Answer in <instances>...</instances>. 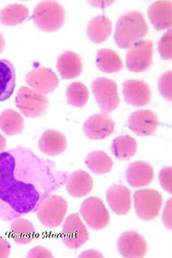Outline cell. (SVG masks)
<instances>
[{
	"label": "cell",
	"mask_w": 172,
	"mask_h": 258,
	"mask_svg": "<svg viewBox=\"0 0 172 258\" xmlns=\"http://www.w3.org/2000/svg\"><path fill=\"white\" fill-rule=\"evenodd\" d=\"M67 177L53 161L26 148L0 153V220L13 221L35 211L43 199L66 183Z\"/></svg>",
	"instance_id": "obj_1"
},
{
	"label": "cell",
	"mask_w": 172,
	"mask_h": 258,
	"mask_svg": "<svg viewBox=\"0 0 172 258\" xmlns=\"http://www.w3.org/2000/svg\"><path fill=\"white\" fill-rule=\"evenodd\" d=\"M148 26L139 11H130L119 18L114 33V41L120 48H130L145 37Z\"/></svg>",
	"instance_id": "obj_2"
},
{
	"label": "cell",
	"mask_w": 172,
	"mask_h": 258,
	"mask_svg": "<svg viewBox=\"0 0 172 258\" xmlns=\"http://www.w3.org/2000/svg\"><path fill=\"white\" fill-rule=\"evenodd\" d=\"M65 10L56 1H42L33 11L32 19L35 25L44 32L58 31L65 22Z\"/></svg>",
	"instance_id": "obj_3"
},
{
	"label": "cell",
	"mask_w": 172,
	"mask_h": 258,
	"mask_svg": "<svg viewBox=\"0 0 172 258\" xmlns=\"http://www.w3.org/2000/svg\"><path fill=\"white\" fill-rule=\"evenodd\" d=\"M67 208V202L65 199L51 194L38 206V219L47 228H57L65 220Z\"/></svg>",
	"instance_id": "obj_4"
},
{
	"label": "cell",
	"mask_w": 172,
	"mask_h": 258,
	"mask_svg": "<svg viewBox=\"0 0 172 258\" xmlns=\"http://www.w3.org/2000/svg\"><path fill=\"white\" fill-rule=\"evenodd\" d=\"M15 103L26 117L35 118L45 114L49 107L48 99L28 87H21L17 92Z\"/></svg>",
	"instance_id": "obj_5"
},
{
	"label": "cell",
	"mask_w": 172,
	"mask_h": 258,
	"mask_svg": "<svg viewBox=\"0 0 172 258\" xmlns=\"http://www.w3.org/2000/svg\"><path fill=\"white\" fill-rule=\"evenodd\" d=\"M135 212L141 220H155L161 210L163 198L154 189H141L134 194Z\"/></svg>",
	"instance_id": "obj_6"
},
{
	"label": "cell",
	"mask_w": 172,
	"mask_h": 258,
	"mask_svg": "<svg viewBox=\"0 0 172 258\" xmlns=\"http://www.w3.org/2000/svg\"><path fill=\"white\" fill-rule=\"evenodd\" d=\"M92 90L99 107L103 113H111L120 104L118 87L115 81L107 78H97L92 82Z\"/></svg>",
	"instance_id": "obj_7"
},
{
	"label": "cell",
	"mask_w": 172,
	"mask_h": 258,
	"mask_svg": "<svg viewBox=\"0 0 172 258\" xmlns=\"http://www.w3.org/2000/svg\"><path fill=\"white\" fill-rule=\"evenodd\" d=\"M80 213L87 224L93 230H103L110 223L109 211L103 200L96 197H91L83 201Z\"/></svg>",
	"instance_id": "obj_8"
},
{
	"label": "cell",
	"mask_w": 172,
	"mask_h": 258,
	"mask_svg": "<svg viewBox=\"0 0 172 258\" xmlns=\"http://www.w3.org/2000/svg\"><path fill=\"white\" fill-rule=\"evenodd\" d=\"M153 60V43L148 40L134 43L126 54V68L132 72H144Z\"/></svg>",
	"instance_id": "obj_9"
},
{
	"label": "cell",
	"mask_w": 172,
	"mask_h": 258,
	"mask_svg": "<svg viewBox=\"0 0 172 258\" xmlns=\"http://www.w3.org/2000/svg\"><path fill=\"white\" fill-rule=\"evenodd\" d=\"M90 238L86 226L78 214H71L65 219L63 226L62 240L66 247L78 249L84 245Z\"/></svg>",
	"instance_id": "obj_10"
},
{
	"label": "cell",
	"mask_w": 172,
	"mask_h": 258,
	"mask_svg": "<svg viewBox=\"0 0 172 258\" xmlns=\"http://www.w3.org/2000/svg\"><path fill=\"white\" fill-rule=\"evenodd\" d=\"M26 82L33 91L46 95L54 92L59 84L58 77L47 68H39L31 70L26 75Z\"/></svg>",
	"instance_id": "obj_11"
},
{
	"label": "cell",
	"mask_w": 172,
	"mask_h": 258,
	"mask_svg": "<svg viewBox=\"0 0 172 258\" xmlns=\"http://www.w3.org/2000/svg\"><path fill=\"white\" fill-rule=\"evenodd\" d=\"M117 248L124 257L142 258L147 253L148 245L145 238L136 231H125L119 237Z\"/></svg>",
	"instance_id": "obj_12"
},
{
	"label": "cell",
	"mask_w": 172,
	"mask_h": 258,
	"mask_svg": "<svg viewBox=\"0 0 172 258\" xmlns=\"http://www.w3.org/2000/svg\"><path fill=\"white\" fill-rule=\"evenodd\" d=\"M115 123L106 113L93 114L83 125L84 133L91 140H103L113 134Z\"/></svg>",
	"instance_id": "obj_13"
},
{
	"label": "cell",
	"mask_w": 172,
	"mask_h": 258,
	"mask_svg": "<svg viewBox=\"0 0 172 258\" xmlns=\"http://www.w3.org/2000/svg\"><path fill=\"white\" fill-rule=\"evenodd\" d=\"M157 125V116L150 110L135 111L128 118V127L139 137L155 134Z\"/></svg>",
	"instance_id": "obj_14"
},
{
	"label": "cell",
	"mask_w": 172,
	"mask_h": 258,
	"mask_svg": "<svg viewBox=\"0 0 172 258\" xmlns=\"http://www.w3.org/2000/svg\"><path fill=\"white\" fill-rule=\"evenodd\" d=\"M123 94L125 102L136 107L145 106L151 100V91L148 84L138 80L124 81Z\"/></svg>",
	"instance_id": "obj_15"
},
{
	"label": "cell",
	"mask_w": 172,
	"mask_h": 258,
	"mask_svg": "<svg viewBox=\"0 0 172 258\" xmlns=\"http://www.w3.org/2000/svg\"><path fill=\"white\" fill-rule=\"evenodd\" d=\"M125 175L132 187L147 186L154 179V169L145 161H135L130 163Z\"/></svg>",
	"instance_id": "obj_16"
},
{
	"label": "cell",
	"mask_w": 172,
	"mask_h": 258,
	"mask_svg": "<svg viewBox=\"0 0 172 258\" xmlns=\"http://www.w3.org/2000/svg\"><path fill=\"white\" fill-rule=\"evenodd\" d=\"M106 198L112 210L118 215H125L131 210V191L126 186L114 184L108 189Z\"/></svg>",
	"instance_id": "obj_17"
},
{
	"label": "cell",
	"mask_w": 172,
	"mask_h": 258,
	"mask_svg": "<svg viewBox=\"0 0 172 258\" xmlns=\"http://www.w3.org/2000/svg\"><path fill=\"white\" fill-rule=\"evenodd\" d=\"M171 1H156L148 8V18L156 31L171 29Z\"/></svg>",
	"instance_id": "obj_18"
},
{
	"label": "cell",
	"mask_w": 172,
	"mask_h": 258,
	"mask_svg": "<svg viewBox=\"0 0 172 258\" xmlns=\"http://www.w3.org/2000/svg\"><path fill=\"white\" fill-rule=\"evenodd\" d=\"M39 149L47 156H56L66 149V140L64 135L56 130H46L39 140Z\"/></svg>",
	"instance_id": "obj_19"
},
{
	"label": "cell",
	"mask_w": 172,
	"mask_h": 258,
	"mask_svg": "<svg viewBox=\"0 0 172 258\" xmlns=\"http://www.w3.org/2000/svg\"><path fill=\"white\" fill-rule=\"evenodd\" d=\"M56 69L62 79L72 80L80 75L83 69L82 60L75 52L66 51L58 56Z\"/></svg>",
	"instance_id": "obj_20"
},
{
	"label": "cell",
	"mask_w": 172,
	"mask_h": 258,
	"mask_svg": "<svg viewBox=\"0 0 172 258\" xmlns=\"http://www.w3.org/2000/svg\"><path fill=\"white\" fill-rule=\"evenodd\" d=\"M93 187L92 178L88 172L78 170L68 175L66 190L74 198H82L92 192Z\"/></svg>",
	"instance_id": "obj_21"
},
{
	"label": "cell",
	"mask_w": 172,
	"mask_h": 258,
	"mask_svg": "<svg viewBox=\"0 0 172 258\" xmlns=\"http://www.w3.org/2000/svg\"><path fill=\"white\" fill-rule=\"evenodd\" d=\"M16 73L11 61L0 59V102L10 99L15 89Z\"/></svg>",
	"instance_id": "obj_22"
},
{
	"label": "cell",
	"mask_w": 172,
	"mask_h": 258,
	"mask_svg": "<svg viewBox=\"0 0 172 258\" xmlns=\"http://www.w3.org/2000/svg\"><path fill=\"white\" fill-rule=\"evenodd\" d=\"M113 30L112 22L106 16H97L89 22L87 27L88 37L92 43H101L107 40Z\"/></svg>",
	"instance_id": "obj_23"
},
{
	"label": "cell",
	"mask_w": 172,
	"mask_h": 258,
	"mask_svg": "<svg viewBox=\"0 0 172 258\" xmlns=\"http://www.w3.org/2000/svg\"><path fill=\"white\" fill-rule=\"evenodd\" d=\"M35 234V228L31 221L21 217L12 221L11 226V238L18 244L30 243L34 239Z\"/></svg>",
	"instance_id": "obj_24"
},
{
	"label": "cell",
	"mask_w": 172,
	"mask_h": 258,
	"mask_svg": "<svg viewBox=\"0 0 172 258\" xmlns=\"http://www.w3.org/2000/svg\"><path fill=\"white\" fill-rule=\"evenodd\" d=\"M137 150V142L136 140L130 137L121 136L113 140L111 147V152L113 156L120 161H128L130 158L135 155Z\"/></svg>",
	"instance_id": "obj_25"
},
{
	"label": "cell",
	"mask_w": 172,
	"mask_h": 258,
	"mask_svg": "<svg viewBox=\"0 0 172 258\" xmlns=\"http://www.w3.org/2000/svg\"><path fill=\"white\" fill-rule=\"evenodd\" d=\"M98 69L104 73H117L123 70V62L118 54L111 49H102L96 57Z\"/></svg>",
	"instance_id": "obj_26"
},
{
	"label": "cell",
	"mask_w": 172,
	"mask_h": 258,
	"mask_svg": "<svg viewBox=\"0 0 172 258\" xmlns=\"http://www.w3.org/2000/svg\"><path fill=\"white\" fill-rule=\"evenodd\" d=\"M0 128L8 136L21 134L24 128L22 114L13 109H8L0 114Z\"/></svg>",
	"instance_id": "obj_27"
},
{
	"label": "cell",
	"mask_w": 172,
	"mask_h": 258,
	"mask_svg": "<svg viewBox=\"0 0 172 258\" xmlns=\"http://www.w3.org/2000/svg\"><path fill=\"white\" fill-rule=\"evenodd\" d=\"M29 16L27 7L21 4L7 6L0 11V22L6 26H16Z\"/></svg>",
	"instance_id": "obj_28"
},
{
	"label": "cell",
	"mask_w": 172,
	"mask_h": 258,
	"mask_svg": "<svg viewBox=\"0 0 172 258\" xmlns=\"http://www.w3.org/2000/svg\"><path fill=\"white\" fill-rule=\"evenodd\" d=\"M87 166L96 174H105L110 172L113 166L112 158L102 151H92L88 156L86 160Z\"/></svg>",
	"instance_id": "obj_29"
},
{
	"label": "cell",
	"mask_w": 172,
	"mask_h": 258,
	"mask_svg": "<svg viewBox=\"0 0 172 258\" xmlns=\"http://www.w3.org/2000/svg\"><path fill=\"white\" fill-rule=\"evenodd\" d=\"M89 98L90 92L88 88L79 81H75L71 83L66 90V101L72 106H85L89 101Z\"/></svg>",
	"instance_id": "obj_30"
},
{
	"label": "cell",
	"mask_w": 172,
	"mask_h": 258,
	"mask_svg": "<svg viewBox=\"0 0 172 258\" xmlns=\"http://www.w3.org/2000/svg\"><path fill=\"white\" fill-rule=\"evenodd\" d=\"M172 31L168 29L158 42V52L161 58L171 60L172 58Z\"/></svg>",
	"instance_id": "obj_31"
},
{
	"label": "cell",
	"mask_w": 172,
	"mask_h": 258,
	"mask_svg": "<svg viewBox=\"0 0 172 258\" xmlns=\"http://www.w3.org/2000/svg\"><path fill=\"white\" fill-rule=\"evenodd\" d=\"M172 71L168 70L162 74L158 80V89L162 97H164L167 101L171 102L172 100Z\"/></svg>",
	"instance_id": "obj_32"
},
{
	"label": "cell",
	"mask_w": 172,
	"mask_h": 258,
	"mask_svg": "<svg viewBox=\"0 0 172 258\" xmlns=\"http://www.w3.org/2000/svg\"><path fill=\"white\" fill-rule=\"evenodd\" d=\"M159 183L162 187L167 191V193H172V167L167 166L162 168L158 174Z\"/></svg>",
	"instance_id": "obj_33"
},
{
	"label": "cell",
	"mask_w": 172,
	"mask_h": 258,
	"mask_svg": "<svg viewBox=\"0 0 172 258\" xmlns=\"http://www.w3.org/2000/svg\"><path fill=\"white\" fill-rule=\"evenodd\" d=\"M28 258H52L54 257L53 253L48 249L43 246H37L32 249L27 254Z\"/></svg>",
	"instance_id": "obj_34"
},
{
	"label": "cell",
	"mask_w": 172,
	"mask_h": 258,
	"mask_svg": "<svg viewBox=\"0 0 172 258\" xmlns=\"http://www.w3.org/2000/svg\"><path fill=\"white\" fill-rule=\"evenodd\" d=\"M171 206L172 199L170 198L167 200V204L165 206V210H164L163 214H162V221H163L164 225L166 226V228L168 230H171L172 229Z\"/></svg>",
	"instance_id": "obj_35"
},
{
	"label": "cell",
	"mask_w": 172,
	"mask_h": 258,
	"mask_svg": "<svg viewBox=\"0 0 172 258\" xmlns=\"http://www.w3.org/2000/svg\"><path fill=\"white\" fill-rule=\"evenodd\" d=\"M11 254V244L4 238H0V258H7Z\"/></svg>",
	"instance_id": "obj_36"
},
{
	"label": "cell",
	"mask_w": 172,
	"mask_h": 258,
	"mask_svg": "<svg viewBox=\"0 0 172 258\" xmlns=\"http://www.w3.org/2000/svg\"><path fill=\"white\" fill-rule=\"evenodd\" d=\"M79 257H103V253L96 250H88L81 253Z\"/></svg>",
	"instance_id": "obj_37"
},
{
	"label": "cell",
	"mask_w": 172,
	"mask_h": 258,
	"mask_svg": "<svg viewBox=\"0 0 172 258\" xmlns=\"http://www.w3.org/2000/svg\"><path fill=\"white\" fill-rule=\"evenodd\" d=\"M6 147H7V141L5 138L0 134V153L5 151Z\"/></svg>",
	"instance_id": "obj_38"
},
{
	"label": "cell",
	"mask_w": 172,
	"mask_h": 258,
	"mask_svg": "<svg viewBox=\"0 0 172 258\" xmlns=\"http://www.w3.org/2000/svg\"><path fill=\"white\" fill-rule=\"evenodd\" d=\"M4 49H5V39L4 36L0 33V54L4 51Z\"/></svg>",
	"instance_id": "obj_39"
}]
</instances>
